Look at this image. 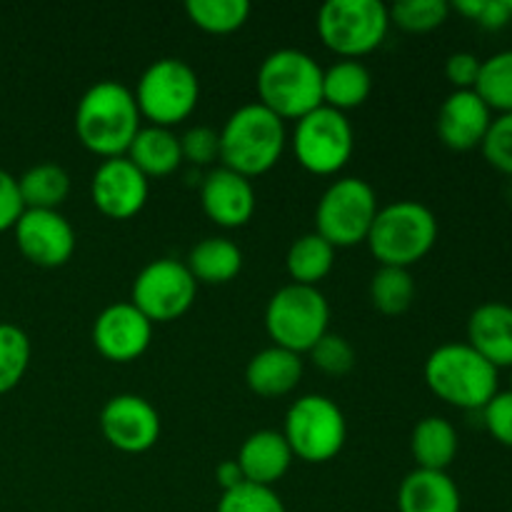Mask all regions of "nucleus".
I'll return each instance as SVG.
<instances>
[{"label":"nucleus","mask_w":512,"mask_h":512,"mask_svg":"<svg viewBox=\"0 0 512 512\" xmlns=\"http://www.w3.org/2000/svg\"><path fill=\"white\" fill-rule=\"evenodd\" d=\"M143 115L128 85L100 80L90 85L75 108V135L90 153L100 158H120L135 140Z\"/></svg>","instance_id":"f257e3e1"},{"label":"nucleus","mask_w":512,"mask_h":512,"mask_svg":"<svg viewBox=\"0 0 512 512\" xmlns=\"http://www.w3.org/2000/svg\"><path fill=\"white\" fill-rule=\"evenodd\" d=\"M258 103L280 120L305 118L323 105V68L295 48L273 50L258 68Z\"/></svg>","instance_id":"f03ea898"},{"label":"nucleus","mask_w":512,"mask_h":512,"mask_svg":"<svg viewBox=\"0 0 512 512\" xmlns=\"http://www.w3.org/2000/svg\"><path fill=\"white\" fill-rule=\"evenodd\" d=\"M220 163L223 168L255 178L273 168L285 150V120L265 105H240L220 130Z\"/></svg>","instance_id":"7ed1b4c3"},{"label":"nucleus","mask_w":512,"mask_h":512,"mask_svg":"<svg viewBox=\"0 0 512 512\" xmlns=\"http://www.w3.org/2000/svg\"><path fill=\"white\" fill-rule=\"evenodd\" d=\"M428 388L460 410H483L498 393V368L468 343H445L425 360Z\"/></svg>","instance_id":"20e7f679"},{"label":"nucleus","mask_w":512,"mask_h":512,"mask_svg":"<svg viewBox=\"0 0 512 512\" xmlns=\"http://www.w3.org/2000/svg\"><path fill=\"white\" fill-rule=\"evenodd\" d=\"M438 240V218L418 200H395L378 210L370 228V253L380 265L410 268L420 263Z\"/></svg>","instance_id":"39448f33"},{"label":"nucleus","mask_w":512,"mask_h":512,"mask_svg":"<svg viewBox=\"0 0 512 512\" xmlns=\"http://www.w3.org/2000/svg\"><path fill=\"white\" fill-rule=\"evenodd\" d=\"M328 323V300L310 285H283L265 308V330L273 343L298 355L310 353V348L328 333Z\"/></svg>","instance_id":"423d86ee"},{"label":"nucleus","mask_w":512,"mask_h":512,"mask_svg":"<svg viewBox=\"0 0 512 512\" xmlns=\"http://www.w3.org/2000/svg\"><path fill=\"white\" fill-rule=\"evenodd\" d=\"M135 103L150 125L173 128L190 118L200 100L198 73L180 58H160L143 70Z\"/></svg>","instance_id":"0eeeda50"},{"label":"nucleus","mask_w":512,"mask_h":512,"mask_svg":"<svg viewBox=\"0 0 512 512\" xmlns=\"http://www.w3.org/2000/svg\"><path fill=\"white\" fill-rule=\"evenodd\" d=\"M378 195L363 178H340L328 185L315 208V233L335 250L368 240L378 215Z\"/></svg>","instance_id":"6e6552de"},{"label":"nucleus","mask_w":512,"mask_h":512,"mask_svg":"<svg viewBox=\"0 0 512 512\" xmlns=\"http://www.w3.org/2000/svg\"><path fill=\"white\" fill-rule=\"evenodd\" d=\"M390 28L380 0H328L318 13V35L343 60H358L383 45Z\"/></svg>","instance_id":"1a4fd4ad"},{"label":"nucleus","mask_w":512,"mask_h":512,"mask_svg":"<svg viewBox=\"0 0 512 512\" xmlns=\"http://www.w3.org/2000/svg\"><path fill=\"white\" fill-rule=\"evenodd\" d=\"M283 435L295 458L305 463H328L343 450L348 423L343 410L330 398L305 395L288 408Z\"/></svg>","instance_id":"9d476101"},{"label":"nucleus","mask_w":512,"mask_h":512,"mask_svg":"<svg viewBox=\"0 0 512 512\" xmlns=\"http://www.w3.org/2000/svg\"><path fill=\"white\" fill-rule=\"evenodd\" d=\"M293 150L298 163L313 175H335L348 165L355 133L348 115L320 105L295 123Z\"/></svg>","instance_id":"9b49d317"},{"label":"nucleus","mask_w":512,"mask_h":512,"mask_svg":"<svg viewBox=\"0 0 512 512\" xmlns=\"http://www.w3.org/2000/svg\"><path fill=\"white\" fill-rule=\"evenodd\" d=\"M195 295L198 283L188 265L173 258H160L135 275L130 303L155 325L183 318L195 303Z\"/></svg>","instance_id":"f8f14e48"},{"label":"nucleus","mask_w":512,"mask_h":512,"mask_svg":"<svg viewBox=\"0 0 512 512\" xmlns=\"http://www.w3.org/2000/svg\"><path fill=\"white\" fill-rule=\"evenodd\" d=\"M13 233L23 258L38 268H60L75 253V230L60 210H23Z\"/></svg>","instance_id":"ddd939ff"},{"label":"nucleus","mask_w":512,"mask_h":512,"mask_svg":"<svg viewBox=\"0 0 512 512\" xmlns=\"http://www.w3.org/2000/svg\"><path fill=\"white\" fill-rule=\"evenodd\" d=\"M100 430L115 450L138 455L160 440V415L155 405L140 395L123 393L103 405Z\"/></svg>","instance_id":"4468645a"},{"label":"nucleus","mask_w":512,"mask_h":512,"mask_svg":"<svg viewBox=\"0 0 512 512\" xmlns=\"http://www.w3.org/2000/svg\"><path fill=\"white\" fill-rule=\"evenodd\" d=\"M150 180L125 155L108 158L98 165L90 180L95 208L113 220H128L148 203Z\"/></svg>","instance_id":"2eb2a0df"},{"label":"nucleus","mask_w":512,"mask_h":512,"mask_svg":"<svg viewBox=\"0 0 512 512\" xmlns=\"http://www.w3.org/2000/svg\"><path fill=\"white\" fill-rule=\"evenodd\" d=\"M153 340V323L133 303H113L95 318L93 345L105 360L133 363Z\"/></svg>","instance_id":"dca6fc26"},{"label":"nucleus","mask_w":512,"mask_h":512,"mask_svg":"<svg viewBox=\"0 0 512 512\" xmlns=\"http://www.w3.org/2000/svg\"><path fill=\"white\" fill-rule=\"evenodd\" d=\"M490 123L493 110L475 90H453L440 105L435 128L450 150H473L483 145Z\"/></svg>","instance_id":"f3484780"},{"label":"nucleus","mask_w":512,"mask_h":512,"mask_svg":"<svg viewBox=\"0 0 512 512\" xmlns=\"http://www.w3.org/2000/svg\"><path fill=\"white\" fill-rule=\"evenodd\" d=\"M200 203L220 228H243L255 213V188L248 178L220 165L203 180Z\"/></svg>","instance_id":"a211bd4d"},{"label":"nucleus","mask_w":512,"mask_h":512,"mask_svg":"<svg viewBox=\"0 0 512 512\" xmlns=\"http://www.w3.org/2000/svg\"><path fill=\"white\" fill-rule=\"evenodd\" d=\"M293 458L295 455L283 433H278V430H258V433L245 438L235 460L243 470L245 483L273 488L280 478H285V473L293 465Z\"/></svg>","instance_id":"6ab92c4d"},{"label":"nucleus","mask_w":512,"mask_h":512,"mask_svg":"<svg viewBox=\"0 0 512 512\" xmlns=\"http://www.w3.org/2000/svg\"><path fill=\"white\" fill-rule=\"evenodd\" d=\"M468 345L495 368H512V308L483 303L470 313Z\"/></svg>","instance_id":"aec40b11"},{"label":"nucleus","mask_w":512,"mask_h":512,"mask_svg":"<svg viewBox=\"0 0 512 512\" xmlns=\"http://www.w3.org/2000/svg\"><path fill=\"white\" fill-rule=\"evenodd\" d=\"M300 380H303L300 355L278 345L255 353L245 368V383L260 398H283L298 388Z\"/></svg>","instance_id":"412c9836"},{"label":"nucleus","mask_w":512,"mask_h":512,"mask_svg":"<svg viewBox=\"0 0 512 512\" xmlns=\"http://www.w3.org/2000/svg\"><path fill=\"white\" fill-rule=\"evenodd\" d=\"M400 512H460V488L448 473L440 470H413L398 488Z\"/></svg>","instance_id":"4be33fe9"},{"label":"nucleus","mask_w":512,"mask_h":512,"mask_svg":"<svg viewBox=\"0 0 512 512\" xmlns=\"http://www.w3.org/2000/svg\"><path fill=\"white\" fill-rule=\"evenodd\" d=\"M125 158L150 180L175 173L183 163V150H180V138L170 128L145 125L130 143Z\"/></svg>","instance_id":"5701e85b"},{"label":"nucleus","mask_w":512,"mask_h":512,"mask_svg":"<svg viewBox=\"0 0 512 512\" xmlns=\"http://www.w3.org/2000/svg\"><path fill=\"white\" fill-rule=\"evenodd\" d=\"M410 450L420 470H440L448 473L458 455V430L450 420L440 415L423 418L413 430L410 438Z\"/></svg>","instance_id":"b1692460"},{"label":"nucleus","mask_w":512,"mask_h":512,"mask_svg":"<svg viewBox=\"0 0 512 512\" xmlns=\"http://www.w3.org/2000/svg\"><path fill=\"white\" fill-rule=\"evenodd\" d=\"M185 265L195 283L225 285L243 270V250L228 238H205L190 250Z\"/></svg>","instance_id":"393cba45"},{"label":"nucleus","mask_w":512,"mask_h":512,"mask_svg":"<svg viewBox=\"0 0 512 512\" xmlns=\"http://www.w3.org/2000/svg\"><path fill=\"white\" fill-rule=\"evenodd\" d=\"M373 93V75L360 60H338L323 70V105L340 110L360 108Z\"/></svg>","instance_id":"a878e982"},{"label":"nucleus","mask_w":512,"mask_h":512,"mask_svg":"<svg viewBox=\"0 0 512 512\" xmlns=\"http://www.w3.org/2000/svg\"><path fill=\"white\" fill-rule=\"evenodd\" d=\"M333 265L335 248L318 233L300 235L285 255V268H288L293 283L310 285V288H318L320 280L330 275Z\"/></svg>","instance_id":"bb28decb"},{"label":"nucleus","mask_w":512,"mask_h":512,"mask_svg":"<svg viewBox=\"0 0 512 512\" xmlns=\"http://www.w3.org/2000/svg\"><path fill=\"white\" fill-rule=\"evenodd\" d=\"M25 210H58L70 193V175L58 163H38L18 178Z\"/></svg>","instance_id":"cd10ccee"},{"label":"nucleus","mask_w":512,"mask_h":512,"mask_svg":"<svg viewBox=\"0 0 512 512\" xmlns=\"http://www.w3.org/2000/svg\"><path fill=\"white\" fill-rule=\"evenodd\" d=\"M185 13L205 33L228 35L248 23L250 3L248 0H188Z\"/></svg>","instance_id":"c85d7f7f"},{"label":"nucleus","mask_w":512,"mask_h":512,"mask_svg":"<svg viewBox=\"0 0 512 512\" xmlns=\"http://www.w3.org/2000/svg\"><path fill=\"white\" fill-rule=\"evenodd\" d=\"M415 280L408 268L380 265L370 280V300L383 315H400L413 305Z\"/></svg>","instance_id":"c756f323"},{"label":"nucleus","mask_w":512,"mask_h":512,"mask_svg":"<svg viewBox=\"0 0 512 512\" xmlns=\"http://www.w3.org/2000/svg\"><path fill=\"white\" fill-rule=\"evenodd\" d=\"M475 93L490 110H498L500 115L512 113V50H500L483 60Z\"/></svg>","instance_id":"7c9ffc66"},{"label":"nucleus","mask_w":512,"mask_h":512,"mask_svg":"<svg viewBox=\"0 0 512 512\" xmlns=\"http://www.w3.org/2000/svg\"><path fill=\"white\" fill-rule=\"evenodd\" d=\"M33 355L28 333L13 323H0V395L18 388Z\"/></svg>","instance_id":"2f4dec72"},{"label":"nucleus","mask_w":512,"mask_h":512,"mask_svg":"<svg viewBox=\"0 0 512 512\" xmlns=\"http://www.w3.org/2000/svg\"><path fill=\"white\" fill-rule=\"evenodd\" d=\"M390 23L408 33H428L448 20L450 5L445 0H400L388 8Z\"/></svg>","instance_id":"473e14b6"},{"label":"nucleus","mask_w":512,"mask_h":512,"mask_svg":"<svg viewBox=\"0 0 512 512\" xmlns=\"http://www.w3.org/2000/svg\"><path fill=\"white\" fill-rule=\"evenodd\" d=\"M215 512H288L273 488L243 483L220 495Z\"/></svg>","instance_id":"72a5a7b5"},{"label":"nucleus","mask_w":512,"mask_h":512,"mask_svg":"<svg viewBox=\"0 0 512 512\" xmlns=\"http://www.w3.org/2000/svg\"><path fill=\"white\" fill-rule=\"evenodd\" d=\"M310 358L323 373L328 375H345L355 368V350L343 335L325 333L318 343L310 348Z\"/></svg>","instance_id":"f704fd0d"},{"label":"nucleus","mask_w":512,"mask_h":512,"mask_svg":"<svg viewBox=\"0 0 512 512\" xmlns=\"http://www.w3.org/2000/svg\"><path fill=\"white\" fill-rule=\"evenodd\" d=\"M483 155L493 168L512 178V113L493 118L488 135L483 140Z\"/></svg>","instance_id":"c9c22d12"},{"label":"nucleus","mask_w":512,"mask_h":512,"mask_svg":"<svg viewBox=\"0 0 512 512\" xmlns=\"http://www.w3.org/2000/svg\"><path fill=\"white\" fill-rule=\"evenodd\" d=\"M180 150L183 160H190L195 165H210L213 160H220V135L218 130L208 125H195L180 135Z\"/></svg>","instance_id":"e433bc0d"},{"label":"nucleus","mask_w":512,"mask_h":512,"mask_svg":"<svg viewBox=\"0 0 512 512\" xmlns=\"http://www.w3.org/2000/svg\"><path fill=\"white\" fill-rule=\"evenodd\" d=\"M450 8L488 30L505 28L512 20L508 0H455Z\"/></svg>","instance_id":"4c0bfd02"},{"label":"nucleus","mask_w":512,"mask_h":512,"mask_svg":"<svg viewBox=\"0 0 512 512\" xmlns=\"http://www.w3.org/2000/svg\"><path fill=\"white\" fill-rule=\"evenodd\" d=\"M483 423L500 445L512 448V390L495 393V398L483 408Z\"/></svg>","instance_id":"58836bf2"},{"label":"nucleus","mask_w":512,"mask_h":512,"mask_svg":"<svg viewBox=\"0 0 512 512\" xmlns=\"http://www.w3.org/2000/svg\"><path fill=\"white\" fill-rule=\"evenodd\" d=\"M480 68H483V60L475 53H453L445 60V78L453 83L455 90H475L480 78Z\"/></svg>","instance_id":"ea45409f"},{"label":"nucleus","mask_w":512,"mask_h":512,"mask_svg":"<svg viewBox=\"0 0 512 512\" xmlns=\"http://www.w3.org/2000/svg\"><path fill=\"white\" fill-rule=\"evenodd\" d=\"M23 210L25 205L23 198H20L18 178H13L8 170L0 168V233L13 230Z\"/></svg>","instance_id":"a19ab883"},{"label":"nucleus","mask_w":512,"mask_h":512,"mask_svg":"<svg viewBox=\"0 0 512 512\" xmlns=\"http://www.w3.org/2000/svg\"><path fill=\"white\" fill-rule=\"evenodd\" d=\"M215 480H218V485L223 488V493H228V490L243 485L245 475H243V470H240L238 460H223V463L215 468Z\"/></svg>","instance_id":"79ce46f5"},{"label":"nucleus","mask_w":512,"mask_h":512,"mask_svg":"<svg viewBox=\"0 0 512 512\" xmlns=\"http://www.w3.org/2000/svg\"><path fill=\"white\" fill-rule=\"evenodd\" d=\"M508 8H510V13H512V0H508Z\"/></svg>","instance_id":"37998d69"},{"label":"nucleus","mask_w":512,"mask_h":512,"mask_svg":"<svg viewBox=\"0 0 512 512\" xmlns=\"http://www.w3.org/2000/svg\"><path fill=\"white\" fill-rule=\"evenodd\" d=\"M510 198H512V183H510Z\"/></svg>","instance_id":"c03bdc74"},{"label":"nucleus","mask_w":512,"mask_h":512,"mask_svg":"<svg viewBox=\"0 0 512 512\" xmlns=\"http://www.w3.org/2000/svg\"><path fill=\"white\" fill-rule=\"evenodd\" d=\"M510 390H512V388H510Z\"/></svg>","instance_id":"a18cd8bd"}]
</instances>
